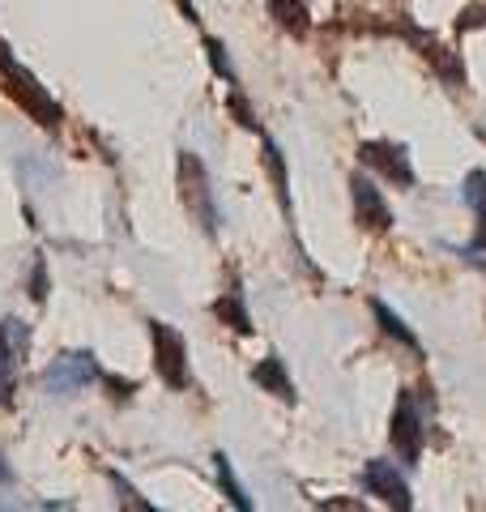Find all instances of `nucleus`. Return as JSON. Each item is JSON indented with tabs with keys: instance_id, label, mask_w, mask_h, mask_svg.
I'll return each mask as SVG.
<instances>
[{
	"instance_id": "obj_3",
	"label": "nucleus",
	"mask_w": 486,
	"mask_h": 512,
	"mask_svg": "<svg viewBox=\"0 0 486 512\" xmlns=\"http://www.w3.org/2000/svg\"><path fill=\"white\" fill-rule=\"evenodd\" d=\"M30 333L22 320H0V402H13V367L26 355Z\"/></svg>"
},
{
	"instance_id": "obj_1",
	"label": "nucleus",
	"mask_w": 486,
	"mask_h": 512,
	"mask_svg": "<svg viewBox=\"0 0 486 512\" xmlns=\"http://www.w3.org/2000/svg\"><path fill=\"white\" fill-rule=\"evenodd\" d=\"M0 86H5L9 99H18L43 128H56V124H60V107H56V99H52V94H47V90L35 82V77L22 69L18 60H13V52H9L5 43H0Z\"/></svg>"
},
{
	"instance_id": "obj_8",
	"label": "nucleus",
	"mask_w": 486,
	"mask_h": 512,
	"mask_svg": "<svg viewBox=\"0 0 486 512\" xmlns=\"http://www.w3.org/2000/svg\"><path fill=\"white\" fill-rule=\"evenodd\" d=\"M350 188H354V210H359V218L367 222L371 231H384L388 222H393V214H388V205H384V197L376 192V184L363 180V175H354Z\"/></svg>"
},
{
	"instance_id": "obj_15",
	"label": "nucleus",
	"mask_w": 486,
	"mask_h": 512,
	"mask_svg": "<svg viewBox=\"0 0 486 512\" xmlns=\"http://www.w3.org/2000/svg\"><path fill=\"white\" fill-rule=\"evenodd\" d=\"M465 205H474L478 214H486V175L482 171L465 175Z\"/></svg>"
},
{
	"instance_id": "obj_6",
	"label": "nucleus",
	"mask_w": 486,
	"mask_h": 512,
	"mask_svg": "<svg viewBox=\"0 0 486 512\" xmlns=\"http://www.w3.org/2000/svg\"><path fill=\"white\" fill-rule=\"evenodd\" d=\"M94 376H99V363H94V355L77 350V355L56 359V367L47 372V389H52V393H73V389H81V384H90Z\"/></svg>"
},
{
	"instance_id": "obj_14",
	"label": "nucleus",
	"mask_w": 486,
	"mask_h": 512,
	"mask_svg": "<svg viewBox=\"0 0 486 512\" xmlns=\"http://www.w3.org/2000/svg\"><path fill=\"white\" fill-rule=\"evenodd\" d=\"M218 478H222V487H226V495H231V504H235L239 512H248L252 504H248V495H243V487L235 483V474H231V461H226V457H218Z\"/></svg>"
},
{
	"instance_id": "obj_7",
	"label": "nucleus",
	"mask_w": 486,
	"mask_h": 512,
	"mask_svg": "<svg viewBox=\"0 0 486 512\" xmlns=\"http://www.w3.org/2000/svg\"><path fill=\"white\" fill-rule=\"evenodd\" d=\"M367 487L371 495H380L388 508H410V487H405V478L397 474V466H388V461H367Z\"/></svg>"
},
{
	"instance_id": "obj_2",
	"label": "nucleus",
	"mask_w": 486,
	"mask_h": 512,
	"mask_svg": "<svg viewBox=\"0 0 486 512\" xmlns=\"http://www.w3.org/2000/svg\"><path fill=\"white\" fill-rule=\"evenodd\" d=\"M180 184H184V201L192 218L201 222L205 231L218 227V210H214V197H209V184H205V167L197 154H180Z\"/></svg>"
},
{
	"instance_id": "obj_11",
	"label": "nucleus",
	"mask_w": 486,
	"mask_h": 512,
	"mask_svg": "<svg viewBox=\"0 0 486 512\" xmlns=\"http://www.w3.org/2000/svg\"><path fill=\"white\" fill-rule=\"evenodd\" d=\"M269 13H273V18H278L286 30H295V35H303V30H307V9L299 5V0H273Z\"/></svg>"
},
{
	"instance_id": "obj_9",
	"label": "nucleus",
	"mask_w": 486,
	"mask_h": 512,
	"mask_svg": "<svg viewBox=\"0 0 486 512\" xmlns=\"http://www.w3.org/2000/svg\"><path fill=\"white\" fill-rule=\"evenodd\" d=\"M359 154H363V163L380 167V171L388 175V180H397V184H414V171H410V163H405V154H401L397 146H363Z\"/></svg>"
},
{
	"instance_id": "obj_16",
	"label": "nucleus",
	"mask_w": 486,
	"mask_h": 512,
	"mask_svg": "<svg viewBox=\"0 0 486 512\" xmlns=\"http://www.w3.org/2000/svg\"><path fill=\"white\" fill-rule=\"evenodd\" d=\"M111 483H116V491H120V504H128V508H137V512H150V504L145 500H137V491L124 483V478H111Z\"/></svg>"
},
{
	"instance_id": "obj_12",
	"label": "nucleus",
	"mask_w": 486,
	"mask_h": 512,
	"mask_svg": "<svg viewBox=\"0 0 486 512\" xmlns=\"http://www.w3.org/2000/svg\"><path fill=\"white\" fill-rule=\"evenodd\" d=\"M376 316H380V325H384V333L388 338H397L401 346H410V350H418V338L410 329H405V320L393 312V308H384V303H376Z\"/></svg>"
},
{
	"instance_id": "obj_17",
	"label": "nucleus",
	"mask_w": 486,
	"mask_h": 512,
	"mask_svg": "<svg viewBox=\"0 0 486 512\" xmlns=\"http://www.w3.org/2000/svg\"><path fill=\"white\" fill-rule=\"evenodd\" d=\"M205 47H209V56H214V69H218V73L226 77V82H235V73H231V64H226V56H222V43H218V39H209Z\"/></svg>"
},
{
	"instance_id": "obj_19",
	"label": "nucleus",
	"mask_w": 486,
	"mask_h": 512,
	"mask_svg": "<svg viewBox=\"0 0 486 512\" xmlns=\"http://www.w3.org/2000/svg\"><path fill=\"white\" fill-rule=\"evenodd\" d=\"M180 9L188 13V18H197V5H192V0H180Z\"/></svg>"
},
{
	"instance_id": "obj_4",
	"label": "nucleus",
	"mask_w": 486,
	"mask_h": 512,
	"mask_svg": "<svg viewBox=\"0 0 486 512\" xmlns=\"http://www.w3.org/2000/svg\"><path fill=\"white\" fill-rule=\"evenodd\" d=\"M393 444H397V453L405 461H414L418 453H423V414H418L410 393L397 397V410H393Z\"/></svg>"
},
{
	"instance_id": "obj_10",
	"label": "nucleus",
	"mask_w": 486,
	"mask_h": 512,
	"mask_svg": "<svg viewBox=\"0 0 486 512\" xmlns=\"http://www.w3.org/2000/svg\"><path fill=\"white\" fill-rule=\"evenodd\" d=\"M252 380L261 384V389H269L273 397H282V402H295V384L286 380V367H282V359H273V355H269V359H265V363L252 372Z\"/></svg>"
},
{
	"instance_id": "obj_20",
	"label": "nucleus",
	"mask_w": 486,
	"mask_h": 512,
	"mask_svg": "<svg viewBox=\"0 0 486 512\" xmlns=\"http://www.w3.org/2000/svg\"><path fill=\"white\" fill-rule=\"evenodd\" d=\"M478 248H486V218H482V227H478Z\"/></svg>"
},
{
	"instance_id": "obj_13",
	"label": "nucleus",
	"mask_w": 486,
	"mask_h": 512,
	"mask_svg": "<svg viewBox=\"0 0 486 512\" xmlns=\"http://www.w3.org/2000/svg\"><path fill=\"white\" fill-rule=\"evenodd\" d=\"M218 316H222V320H231V329L252 333V320H248V312H243V303H239V295H235V291L218 303Z\"/></svg>"
},
{
	"instance_id": "obj_18",
	"label": "nucleus",
	"mask_w": 486,
	"mask_h": 512,
	"mask_svg": "<svg viewBox=\"0 0 486 512\" xmlns=\"http://www.w3.org/2000/svg\"><path fill=\"white\" fill-rule=\"evenodd\" d=\"M30 286H35V291H30L35 299H43V295H47V274H43V261L35 265V278H30Z\"/></svg>"
},
{
	"instance_id": "obj_5",
	"label": "nucleus",
	"mask_w": 486,
	"mask_h": 512,
	"mask_svg": "<svg viewBox=\"0 0 486 512\" xmlns=\"http://www.w3.org/2000/svg\"><path fill=\"white\" fill-rule=\"evenodd\" d=\"M154 363H158V376L175 384V389H184V338L175 333L171 325H162L154 320Z\"/></svg>"
}]
</instances>
